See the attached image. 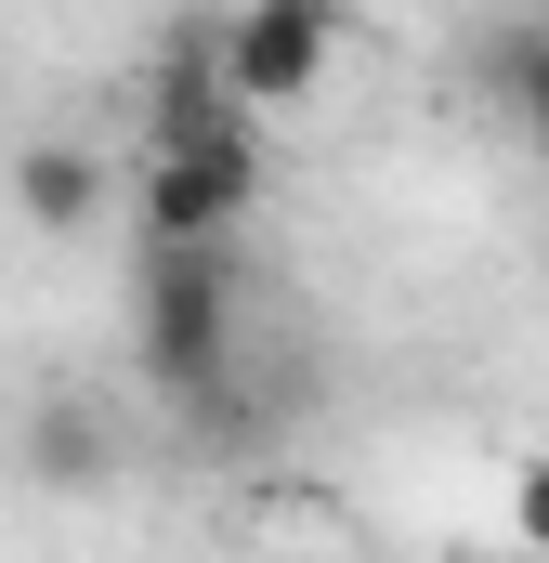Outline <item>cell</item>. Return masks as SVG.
Segmentation results:
<instances>
[{"label": "cell", "instance_id": "1", "mask_svg": "<svg viewBox=\"0 0 549 563\" xmlns=\"http://www.w3.org/2000/svg\"><path fill=\"white\" fill-rule=\"evenodd\" d=\"M249 276L236 250H144V288H132V380L197 420L210 394H236V354H249Z\"/></svg>", "mask_w": 549, "mask_h": 563}, {"label": "cell", "instance_id": "2", "mask_svg": "<svg viewBox=\"0 0 549 563\" xmlns=\"http://www.w3.org/2000/svg\"><path fill=\"white\" fill-rule=\"evenodd\" d=\"M144 250H236V223L262 210V119L236 132H197V144H144Z\"/></svg>", "mask_w": 549, "mask_h": 563}, {"label": "cell", "instance_id": "3", "mask_svg": "<svg viewBox=\"0 0 549 563\" xmlns=\"http://www.w3.org/2000/svg\"><path fill=\"white\" fill-rule=\"evenodd\" d=\"M223 66H236V106L249 119L314 106L327 66H340V0H236L223 13Z\"/></svg>", "mask_w": 549, "mask_h": 563}, {"label": "cell", "instance_id": "4", "mask_svg": "<svg viewBox=\"0 0 549 563\" xmlns=\"http://www.w3.org/2000/svg\"><path fill=\"white\" fill-rule=\"evenodd\" d=\"M236 66H223V13H183L157 79H144V144H197V132H236Z\"/></svg>", "mask_w": 549, "mask_h": 563}, {"label": "cell", "instance_id": "5", "mask_svg": "<svg viewBox=\"0 0 549 563\" xmlns=\"http://www.w3.org/2000/svg\"><path fill=\"white\" fill-rule=\"evenodd\" d=\"M13 472L40 485V498H105L119 485V432L92 394H40L26 420H13Z\"/></svg>", "mask_w": 549, "mask_h": 563}, {"label": "cell", "instance_id": "6", "mask_svg": "<svg viewBox=\"0 0 549 563\" xmlns=\"http://www.w3.org/2000/svg\"><path fill=\"white\" fill-rule=\"evenodd\" d=\"M119 210V170L92 144H13V223L26 236H92Z\"/></svg>", "mask_w": 549, "mask_h": 563}, {"label": "cell", "instance_id": "7", "mask_svg": "<svg viewBox=\"0 0 549 563\" xmlns=\"http://www.w3.org/2000/svg\"><path fill=\"white\" fill-rule=\"evenodd\" d=\"M471 79H484V106H497V119H524V132H537V119H549V26H537V13H524V26H497V40L471 53Z\"/></svg>", "mask_w": 549, "mask_h": 563}, {"label": "cell", "instance_id": "8", "mask_svg": "<svg viewBox=\"0 0 549 563\" xmlns=\"http://www.w3.org/2000/svg\"><path fill=\"white\" fill-rule=\"evenodd\" d=\"M511 538L549 563V459H524V472H511Z\"/></svg>", "mask_w": 549, "mask_h": 563}, {"label": "cell", "instance_id": "9", "mask_svg": "<svg viewBox=\"0 0 549 563\" xmlns=\"http://www.w3.org/2000/svg\"><path fill=\"white\" fill-rule=\"evenodd\" d=\"M524 144H537V170H549V119H537V132H524Z\"/></svg>", "mask_w": 549, "mask_h": 563}]
</instances>
